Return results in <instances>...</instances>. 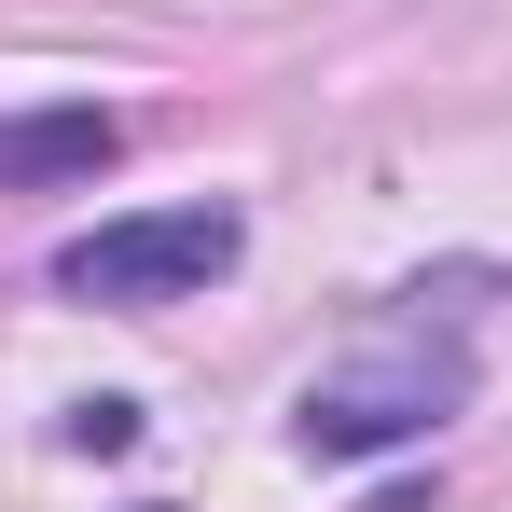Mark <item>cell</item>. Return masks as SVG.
Wrapping results in <instances>:
<instances>
[{
    "label": "cell",
    "mask_w": 512,
    "mask_h": 512,
    "mask_svg": "<svg viewBox=\"0 0 512 512\" xmlns=\"http://www.w3.org/2000/svg\"><path fill=\"white\" fill-rule=\"evenodd\" d=\"M457 402H471V346L429 333V319H402V333H374L360 360L305 374V402H291V457H319V471H346V457H402V443H429Z\"/></svg>",
    "instance_id": "cell-1"
},
{
    "label": "cell",
    "mask_w": 512,
    "mask_h": 512,
    "mask_svg": "<svg viewBox=\"0 0 512 512\" xmlns=\"http://www.w3.org/2000/svg\"><path fill=\"white\" fill-rule=\"evenodd\" d=\"M250 250V222L222 208V194H194V208H125V222H97L56 250V291L70 305H180V291H208V277H236Z\"/></svg>",
    "instance_id": "cell-2"
},
{
    "label": "cell",
    "mask_w": 512,
    "mask_h": 512,
    "mask_svg": "<svg viewBox=\"0 0 512 512\" xmlns=\"http://www.w3.org/2000/svg\"><path fill=\"white\" fill-rule=\"evenodd\" d=\"M125 153V111L97 97H56V111H0V194H70Z\"/></svg>",
    "instance_id": "cell-3"
},
{
    "label": "cell",
    "mask_w": 512,
    "mask_h": 512,
    "mask_svg": "<svg viewBox=\"0 0 512 512\" xmlns=\"http://www.w3.org/2000/svg\"><path fill=\"white\" fill-rule=\"evenodd\" d=\"M139 443V402H70V457H125Z\"/></svg>",
    "instance_id": "cell-4"
}]
</instances>
